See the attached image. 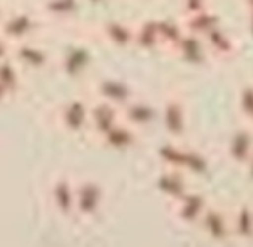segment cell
Segmentation results:
<instances>
[{"label": "cell", "instance_id": "obj_2", "mask_svg": "<svg viewBox=\"0 0 253 247\" xmlns=\"http://www.w3.org/2000/svg\"><path fill=\"white\" fill-rule=\"evenodd\" d=\"M210 204H211L210 196L204 190L190 188L188 192H184L178 200L170 202L168 206H170V213L174 215L176 221H180L182 225H188V227H196Z\"/></svg>", "mask_w": 253, "mask_h": 247}, {"label": "cell", "instance_id": "obj_12", "mask_svg": "<svg viewBox=\"0 0 253 247\" xmlns=\"http://www.w3.org/2000/svg\"><path fill=\"white\" fill-rule=\"evenodd\" d=\"M117 123H121V107L101 101V99H91V109H89V134L99 140L107 130H111Z\"/></svg>", "mask_w": 253, "mask_h": 247}, {"label": "cell", "instance_id": "obj_27", "mask_svg": "<svg viewBox=\"0 0 253 247\" xmlns=\"http://www.w3.org/2000/svg\"><path fill=\"white\" fill-rule=\"evenodd\" d=\"M245 30H247V36L253 40V14H245Z\"/></svg>", "mask_w": 253, "mask_h": 247}, {"label": "cell", "instance_id": "obj_13", "mask_svg": "<svg viewBox=\"0 0 253 247\" xmlns=\"http://www.w3.org/2000/svg\"><path fill=\"white\" fill-rule=\"evenodd\" d=\"M97 142L107 150H113V152H119V154H126V152H130V150H134L138 146L140 130H136L134 126H130L125 121H121L111 130H107Z\"/></svg>", "mask_w": 253, "mask_h": 247}, {"label": "cell", "instance_id": "obj_17", "mask_svg": "<svg viewBox=\"0 0 253 247\" xmlns=\"http://www.w3.org/2000/svg\"><path fill=\"white\" fill-rule=\"evenodd\" d=\"M180 18H182L186 32H192V34L202 36V38L206 34H210L211 30H215L217 26H223L221 14L217 10H213L211 6L198 10V12H192V14H180Z\"/></svg>", "mask_w": 253, "mask_h": 247}, {"label": "cell", "instance_id": "obj_5", "mask_svg": "<svg viewBox=\"0 0 253 247\" xmlns=\"http://www.w3.org/2000/svg\"><path fill=\"white\" fill-rule=\"evenodd\" d=\"M91 95L93 99H101L107 103H113L117 107L126 105L132 97H136V89L132 83H128L126 79L121 77H111V75H103L97 77L91 85Z\"/></svg>", "mask_w": 253, "mask_h": 247}, {"label": "cell", "instance_id": "obj_28", "mask_svg": "<svg viewBox=\"0 0 253 247\" xmlns=\"http://www.w3.org/2000/svg\"><path fill=\"white\" fill-rule=\"evenodd\" d=\"M245 14H253V0H241Z\"/></svg>", "mask_w": 253, "mask_h": 247}, {"label": "cell", "instance_id": "obj_23", "mask_svg": "<svg viewBox=\"0 0 253 247\" xmlns=\"http://www.w3.org/2000/svg\"><path fill=\"white\" fill-rule=\"evenodd\" d=\"M237 115L243 123L253 124V81H243L237 89Z\"/></svg>", "mask_w": 253, "mask_h": 247}, {"label": "cell", "instance_id": "obj_10", "mask_svg": "<svg viewBox=\"0 0 253 247\" xmlns=\"http://www.w3.org/2000/svg\"><path fill=\"white\" fill-rule=\"evenodd\" d=\"M251 154H253V124L241 121V124L233 126V130L227 136L225 156L229 158L231 164L243 166Z\"/></svg>", "mask_w": 253, "mask_h": 247}, {"label": "cell", "instance_id": "obj_25", "mask_svg": "<svg viewBox=\"0 0 253 247\" xmlns=\"http://www.w3.org/2000/svg\"><path fill=\"white\" fill-rule=\"evenodd\" d=\"M210 6H211V0H180V14H192Z\"/></svg>", "mask_w": 253, "mask_h": 247}, {"label": "cell", "instance_id": "obj_4", "mask_svg": "<svg viewBox=\"0 0 253 247\" xmlns=\"http://www.w3.org/2000/svg\"><path fill=\"white\" fill-rule=\"evenodd\" d=\"M170 55L174 59H178L180 63L188 65V67H206L213 61L206 41L202 36H196L192 32H186L180 41L174 45V49L170 51Z\"/></svg>", "mask_w": 253, "mask_h": 247}, {"label": "cell", "instance_id": "obj_16", "mask_svg": "<svg viewBox=\"0 0 253 247\" xmlns=\"http://www.w3.org/2000/svg\"><path fill=\"white\" fill-rule=\"evenodd\" d=\"M231 237L235 241L253 239V202H239L229 209Z\"/></svg>", "mask_w": 253, "mask_h": 247}, {"label": "cell", "instance_id": "obj_26", "mask_svg": "<svg viewBox=\"0 0 253 247\" xmlns=\"http://www.w3.org/2000/svg\"><path fill=\"white\" fill-rule=\"evenodd\" d=\"M241 168H243V174H245L247 182H249V184L253 186V154L249 156V160H247V162H245V164H243Z\"/></svg>", "mask_w": 253, "mask_h": 247}, {"label": "cell", "instance_id": "obj_24", "mask_svg": "<svg viewBox=\"0 0 253 247\" xmlns=\"http://www.w3.org/2000/svg\"><path fill=\"white\" fill-rule=\"evenodd\" d=\"M81 2L83 0H51L49 10L59 18H67V16H73L81 8Z\"/></svg>", "mask_w": 253, "mask_h": 247}, {"label": "cell", "instance_id": "obj_20", "mask_svg": "<svg viewBox=\"0 0 253 247\" xmlns=\"http://www.w3.org/2000/svg\"><path fill=\"white\" fill-rule=\"evenodd\" d=\"M156 26H158V36H160L162 51H166L170 55V51L174 49V45L186 34V28L182 24V18L162 16V18H156Z\"/></svg>", "mask_w": 253, "mask_h": 247}, {"label": "cell", "instance_id": "obj_6", "mask_svg": "<svg viewBox=\"0 0 253 247\" xmlns=\"http://www.w3.org/2000/svg\"><path fill=\"white\" fill-rule=\"evenodd\" d=\"M152 188L166 204H170L192 188V178L180 168H158L152 178Z\"/></svg>", "mask_w": 253, "mask_h": 247}, {"label": "cell", "instance_id": "obj_8", "mask_svg": "<svg viewBox=\"0 0 253 247\" xmlns=\"http://www.w3.org/2000/svg\"><path fill=\"white\" fill-rule=\"evenodd\" d=\"M105 204V190L101 182L93 178H85L75 184V213L81 217H95L99 215Z\"/></svg>", "mask_w": 253, "mask_h": 247}, {"label": "cell", "instance_id": "obj_30", "mask_svg": "<svg viewBox=\"0 0 253 247\" xmlns=\"http://www.w3.org/2000/svg\"><path fill=\"white\" fill-rule=\"evenodd\" d=\"M251 202H253V200H251Z\"/></svg>", "mask_w": 253, "mask_h": 247}, {"label": "cell", "instance_id": "obj_3", "mask_svg": "<svg viewBox=\"0 0 253 247\" xmlns=\"http://www.w3.org/2000/svg\"><path fill=\"white\" fill-rule=\"evenodd\" d=\"M200 233L204 237H208L213 243H225L231 241V223H229V209L221 207L217 204H210L204 211V215L200 217L198 225Z\"/></svg>", "mask_w": 253, "mask_h": 247}, {"label": "cell", "instance_id": "obj_14", "mask_svg": "<svg viewBox=\"0 0 253 247\" xmlns=\"http://www.w3.org/2000/svg\"><path fill=\"white\" fill-rule=\"evenodd\" d=\"M132 47L142 51V53H158V51H162L156 18H140V20L134 22Z\"/></svg>", "mask_w": 253, "mask_h": 247}, {"label": "cell", "instance_id": "obj_7", "mask_svg": "<svg viewBox=\"0 0 253 247\" xmlns=\"http://www.w3.org/2000/svg\"><path fill=\"white\" fill-rule=\"evenodd\" d=\"M121 121L134 126L136 130H148L158 123V103L146 97H132L126 105L121 107Z\"/></svg>", "mask_w": 253, "mask_h": 247}, {"label": "cell", "instance_id": "obj_21", "mask_svg": "<svg viewBox=\"0 0 253 247\" xmlns=\"http://www.w3.org/2000/svg\"><path fill=\"white\" fill-rule=\"evenodd\" d=\"M184 172L190 178H202L210 172V156L200 148L190 144L188 146V154H186V162H184Z\"/></svg>", "mask_w": 253, "mask_h": 247}, {"label": "cell", "instance_id": "obj_29", "mask_svg": "<svg viewBox=\"0 0 253 247\" xmlns=\"http://www.w3.org/2000/svg\"><path fill=\"white\" fill-rule=\"evenodd\" d=\"M85 2H89V4H103L105 0H85Z\"/></svg>", "mask_w": 253, "mask_h": 247}, {"label": "cell", "instance_id": "obj_18", "mask_svg": "<svg viewBox=\"0 0 253 247\" xmlns=\"http://www.w3.org/2000/svg\"><path fill=\"white\" fill-rule=\"evenodd\" d=\"M188 142L186 140H176V138H166L154 148V158L160 168H180L184 170L186 154H188Z\"/></svg>", "mask_w": 253, "mask_h": 247}, {"label": "cell", "instance_id": "obj_19", "mask_svg": "<svg viewBox=\"0 0 253 247\" xmlns=\"http://www.w3.org/2000/svg\"><path fill=\"white\" fill-rule=\"evenodd\" d=\"M95 55L87 45H73L63 55V69L71 77H79L93 67Z\"/></svg>", "mask_w": 253, "mask_h": 247}, {"label": "cell", "instance_id": "obj_1", "mask_svg": "<svg viewBox=\"0 0 253 247\" xmlns=\"http://www.w3.org/2000/svg\"><path fill=\"white\" fill-rule=\"evenodd\" d=\"M158 123L168 138L186 140L190 132V111L182 91H168L158 103Z\"/></svg>", "mask_w": 253, "mask_h": 247}, {"label": "cell", "instance_id": "obj_9", "mask_svg": "<svg viewBox=\"0 0 253 247\" xmlns=\"http://www.w3.org/2000/svg\"><path fill=\"white\" fill-rule=\"evenodd\" d=\"M89 109H91V101H87L83 97H73V99L65 101L59 109L61 126L69 134L89 132Z\"/></svg>", "mask_w": 253, "mask_h": 247}, {"label": "cell", "instance_id": "obj_11", "mask_svg": "<svg viewBox=\"0 0 253 247\" xmlns=\"http://www.w3.org/2000/svg\"><path fill=\"white\" fill-rule=\"evenodd\" d=\"M97 36L111 47L128 49L134 40V22L123 18H109L97 26Z\"/></svg>", "mask_w": 253, "mask_h": 247}, {"label": "cell", "instance_id": "obj_15", "mask_svg": "<svg viewBox=\"0 0 253 247\" xmlns=\"http://www.w3.org/2000/svg\"><path fill=\"white\" fill-rule=\"evenodd\" d=\"M204 41H206L213 59H231V57H235V53L239 49L237 40L233 38V34L225 26H217L215 30L206 34Z\"/></svg>", "mask_w": 253, "mask_h": 247}, {"label": "cell", "instance_id": "obj_22", "mask_svg": "<svg viewBox=\"0 0 253 247\" xmlns=\"http://www.w3.org/2000/svg\"><path fill=\"white\" fill-rule=\"evenodd\" d=\"M53 200L63 215L75 213V184L67 178L59 180L53 188Z\"/></svg>", "mask_w": 253, "mask_h": 247}]
</instances>
